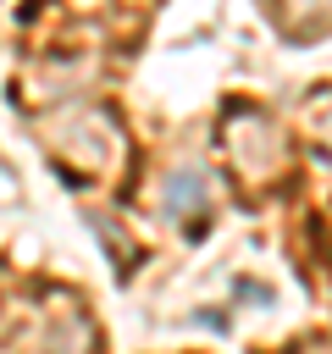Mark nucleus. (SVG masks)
Masks as SVG:
<instances>
[{
	"label": "nucleus",
	"mask_w": 332,
	"mask_h": 354,
	"mask_svg": "<svg viewBox=\"0 0 332 354\" xmlns=\"http://www.w3.org/2000/svg\"><path fill=\"white\" fill-rule=\"evenodd\" d=\"M166 205H172V210H194V205H205V183H199L194 171H177V177L166 183Z\"/></svg>",
	"instance_id": "nucleus-1"
}]
</instances>
